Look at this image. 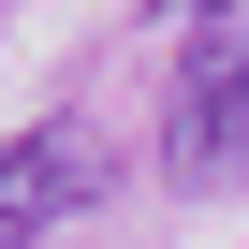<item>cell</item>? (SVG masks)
<instances>
[{"label": "cell", "instance_id": "3", "mask_svg": "<svg viewBox=\"0 0 249 249\" xmlns=\"http://www.w3.org/2000/svg\"><path fill=\"white\" fill-rule=\"evenodd\" d=\"M161 15H205V30H220V15H234V0H161Z\"/></svg>", "mask_w": 249, "mask_h": 249}, {"label": "cell", "instance_id": "1", "mask_svg": "<svg viewBox=\"0 0 249 249\" xmlns=\"http://www.w3.org/2000/svg\"><path fill=\"white\" fill-rule=\"evenodd\" d=\"M88 191H103L88 132H15V147H0V249H44Z\"/></svg>", "mask_w": 249, "mask_h": 249}, {"label": "cell", "instance_id": "2", "mask_svg": "<svg viewBox=\"0 0 249 249\" xmlns=\"http://www.w3.org/2000/svg\"><path fill=\"white\" fill-rule=\"evenodd\" d=\"M176 176L205 191V176H249V59H191V88H176Z\"/></svg>", "mask_w": 249, "mask_h": 249}]
</instances>
